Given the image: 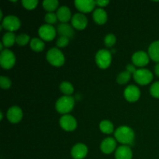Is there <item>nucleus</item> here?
<instances>
[{
	"instance_id": "ddd939ff",
	"label": "nucleus",
	"mask_w": 159,
	"mask_h": 159,
	"mask_svg": "<svg viewBox=\"0 0 159 159\" xmlns=\"http://www.w3.org/2000/svg\"><path fill=\"white\" fill-rule=\"evenodd\" d=\"M23 111L17 106H13V107H10L6 114L8 120L12 124H17L20 122L23 118Z\"/></svg>"
},
{
	"instance_id": "9b49d317",
	"label": "nucleus",
	"mask_w": 159,
	"mask_h": 159,
	"mask_svg": "<svg viewBox=\"0 0 159 159\" xmlns=\"http://www.w3.org/2000/svg\"><path fill=\"white\" fill-rule=\"evenodd\" d=\"M124 97L128 102H134L140 99L141 96V91L139 88L136 85H130L127 86L124 90Z\"/></svg>"
},
{
	"instance_id": "aec40b11",
	"label": "nucleus",
	"mask_w": 159,
	"mask_h": 159,
	"mask_svg": "<svg viewBox=\"0 0 159 159\" xmlns=\"http://www.w3.org/2000/svg\"><path fill=\"white\" fill-rule=\"evenodd\" d=\"M93 18L98 25H103L107 21V13L103 9L99 8L93 12Z\"/></svg>"
},
{
	"instance_id": "c9c22d12",
	"label": "nucleus",
	"mask_w": 159,
	"mask_h": 159,
	"mask_svg": "<svg viewBox=\"0 0 159 159\" xmlns=\"http://www.w3.org/2000/svg\"><path fill=\"white\" fill-rule=\"evenodd\" d=\"M126 71H127L128 72H130V74H134L135 71H137V69L135 68V65H130V64H129V65H127V70Z\"/></svg>"
},
{
	"instance_id": "a211bd4d",
	"label": "nucleus",
	"mask_w": 159,
	"mask_h": 159,
	"mask_svg": "<svg viewBox=\"0 0 159 159\" xmlns=\"http://www.w3.org/2000/svg\"><path fill=\"white\" fill-rule=\"evenodd\" d=\"M133 153L130 148L127 145H122L116 148L115 153L116 159H132Z\"/></svg>"
},
{
	"instance_id": "72a5a7b5",
	"label": "nucleus",
	"mask_w": 159,
	"mask_h": 159,
	"mask_svg": "<svg viewBox=\"0 0 159 159\" xmlns=\"http://www.w3.org/2000/svg\"><path fill=\"white\" fill-rule=\"evenodd\" d=\"M69 40L68 37H60L57 40V46L58 48H65L66 46H68V43H69Z\"/></svg>"
},
{
	"instance_id": "1a4fd4ad",
	"label": "nucleus",
	"mask_w": 159,
	"mask_h": 159,
	"mask_svg": "<svg viewBox=\"0 0 159 159\" xmlns=\"http://www.w3.org/2000/svg\"><path fill=\"white\" fill-rule=\"evenodd\" d=\"M61 127L65 131H73L77 127V121L71 115L66 114L61 117L59 120Z\"/></svg>"
},
{
	"instance_id": "2eb2a0df",
	"label": "nucleus",
	"mask_w": 159,
	"mask_h": 159,
	"mask_svg": "<svg viewBox=\"0 0 159 159\" xmlns=\"http://www.w3.org/2000/svg\"><path fill=\"white\" fill-rule=\"evenodd\" d=\"M71 156L74 159H83L88 154V148L82 143H79L71 148Z\"/></svg>"
},
{
	"instance_id": "473e14b6",
	"label": "nucleus",
	"mask_w": 159,
	"mask_h": 159,
	"mask_svg": "<svg viewBox=\"0 0 159 159\" xmlns=\"http://www.w3.org/2000/svg\"><path fill=\"white\" fill-rule=\"evenodd\" d=\"M150 93L153 97L159 99V82H156L151 86Z\"/></svg>"
},
{
	"instance_id": "0eeeda50",
	"label": "nucleus",
	"mask_w": 159,
	"mask_h": 159,
	"mask_svg": "<svg viewBox=\"0 0 159 159\" xmlns=\"http://www.w3.org/2000/svg\"><path fill=\"white\" fill-rule=\"evenodd\" d=\"M20 20L18 17L15 16H7L5 17L2 21L1 24V29L4 28L9 32H12V31H16L19 30L20 27Z\"/></svg>"
},
{
	"instance_id": "393cba45",
	"label": "nucleus",
	"mask_w": 159,
	"mask_h": 159,
	"mask_svg": "<svg viewBox=\"0 0 159 159\" xmlns=\"http://www.w3.org/2000/svg\"><path fill=\"white\" fill-rule=\"evenodd\" d=\"M59 2L57 0H45L43 2V8L48 12H52L57 9Z\"/></svg>"
},
{
	"instance_id": "423d86ee",
	"label": "nucleus",
	"mask_w": 159,
	"mask_h": 159,
	"mask_svg": "<svg viewBox=\"0 0 159 159\" xmlns=\"http://www.w3.org/2000/svg\"><path fill=\"white\" fill-rule=\"evenodd\" d=\"M134 79L138 84L141 85H148L153 80V74L148 69H138L134 74Z\"/></svg>"
},
{
	"instance_id": "4468645a",
	"label": "nucleus",
	"mask_w": 159,
	"mask_h": 159,
	"mask_svg": "<svg viewBox=\"0 0 159 159\" xmlns=\"http://www.w3.org/2000/svg\"><path fill=\"white\" fill-rule=\"evenodd\" d=\"M149 57L144 51H137L132 56V62L137 67H144L149 63Z\"/></svg>"
},
{
	"instance_id": "cd10ccee",
	"label": "nucleus",
	"mask_w": 159,
	"mask_h": 159,
	"mask_svg": "<svg viewBox=\"0 0 159 159\" xmlns=\"http://www.w3.org/2000/svg\"><path fill=\"white\" fill-rule=\"evenodd\" d=\"M16 43L20 45V46H25L27 43H30V38L29 35H27V34H21L16 37Z\"/></svg>"
},
{
	"instance_id": "20e7f679",
	"label": "nucleus",
	"mask_w": 159,
	"mask_h": 159,
	"mask_svg": "<svg viewBox=\"0 0 159 159\" xmlns=\"http://www.w3.org/2000/svg\"><path fill=\"white\" fill-rule=\"evenodd\" d=\"M96 62L101 69H106L109 68L112 62V54L108 50L101 49L96 53Z\"/></svg>"
},
{
	"instance_id": "bb28decb",
	"label": "nucleus",
	"mask_w": 159,
	"mask_h": 159,
	"mask_svg": "<svg viewBox=\"0 0 159 159\" xmlns=\"http://www.w3.org/2000/svg\"><path fill=\"white\" fill-rule=\"evenodd\" d=\"M130 76H131V74L127 71H122L118 75L117 78H116V82L120 85H124L129 82V80L130 79Z\"/></svg>"
},
{
	"instance_id": "39448f33",
	"label": "nucleus",
	"mask_w": 159,
	"mask_h": 159,
	"mask_svg": "<svg viewBox=\"0 0 159 159\" xmlns=\"http://www.w3.org/2000/svg\"><path fill=\"white\" fill-rule=\"evenodd\" d=\"M16 57L13 52L10 50H3L0 54V65L2 68L6 70L11 69L15 65Z\"/></svg>"
},
{
	"instance_id": "f8f14e48",
	"label": "nucleus",
	"mask_w": 159,
	"mask_h": 159,
	"mask_svg": "<svg viewBox=\"0 0 159 159\" xmlns=\"http://www.w3.org/2000/svg\"><path fill=\"white\" fill-rule=\"evenodd\" d=\"M71 25L73 27L79 30H82L86 28L88 25V20L84 14L76 13L71 18Z\"/></svg>"
},
{
	"instance_id": "9d476101",
	"label": "nucleus",
	"mask_w": 159,
	"mask_h": 159,
	"mask_svg": "<svg viewBox=\"0 0 159 159\" xmlns=\"http://www.w3.org/2000/svg\"><path fill=\"white\" fill-rule=\"evenodd\" d=\"M74 3L76 9L82 14L91 12L96 6V1L92 0H76Z\"/></svg>"
},
{
	"instance_id": "7c9ffc66",
	"label": "nucleus",
	"mask_w": 159,
	"mask_h": 159,
	"mask_svg": "<svg viewBox=\"0 0 159 159\" xmlns=\"http://www.w3.org/2000/svg\"><path fill=\"white\" fill-rule=\"evenodd\" d=\"M44 20L45 22L47 23V24H49V25H52L53 24H55L57 23V14L54 13V12H48V13L45 15L44 17Z\"/></svg>"
},
{
	"instance_id": "7ed1b4c3",
	"label": "nucleus",
	"mask_w": 159,
	"mask_h": 159,
	"mask_svg": "<svg viewBox=\"0 0 159 159\" xmlns=\"http://www.w3.org/2000/svg\"><path fill=\"white\" fill-rule=\"evenodd\" d=\"M47 60L54 67H61L65 64V58L64 54L58 48H53L47 53Z\"/></svg>"
},
{
	"instance_id": "f704fd0d",
	"label": "nucleus",
	"mask_w": 159,
	"mask_h": 159,
	"mask_svg": "<svg viewBox=\"0 0 159 159\" xmlns=\"http://www.w3.org/2000/svg\"><path fill=\"white\" fill-rule=\"evenodd\" d=\"M96 2L98 6H99V7L101 8H103L106 7V6L110 3V2H109L108 0H99V1H96Z\"/></svg>"
},
{
	"instance_id": "4c0bfd02",
	"label": "nucleus",
	"mask_w": 159,
	"mask_h": 159,
	"mask_svg": "<svg viewBox=\"0 0 159 159\" xmlns=\"http://www.w3.org/2000/svg\"><path fill=\"white\" fill-rule=\"evenodd\" d=\"M1 113V118H0V120H2L3 119V113H2V112H1V113Z\"/></svg>"
},
{
	"instance_id": "c756f323",
	"label": "nucleus",
	"mask_w": 159,
	"mask_h": 159,
	"mask_svg": "<svg viewBox=\"0 0 159 159\" xmlns=\"http://www.w3.org/2000/svg\"><path fill=\"white\" fill-rule=\"evenodd\" d=\"M22 5L25 9H28V10H33L38 5V1L37 0H23Z\"/></svg>"
},
{
	"instance_id": "6ab92c4d",
	"label": "nucleus",
	"mask_w": 159,
	"mask_h": 159,
	"mask_svg": "<svg viewBox=\"0 0 159 159\" xmlns=\"http://www.w3.org/2000/svg\"><path fill=\"white\" fill-rule=\"evenodd\" d=\"M57 20L61 23H67L72 17H71V10L69 8L67 7L66 6H62L57 9Z\"/></svg>"
},
{
	"instance_id": "412c9836",
	"label": "nucleus",
	"mask_w": 159,
	"mask_h": 159,
	"mask_svg": "<svg viewBox=\"0 0 159 159\" xmlns=\"http://www.w3.org/2000/svg\"><path fill=\"white\" fill-rule=\"evenodd\" d=\"M148 55L152 61L159 63V40L151 43L148 48Z\"/></svg>"
},
{
	"instance_id": "c85d7f7f",
	"label": "nucleus",
	"mask_w": 159,
	"mask_h": 159,
	"mask_svg": "<svg viewBox=\"0 0 159 159\" xmlns=\"http://www.w3.org/2000/svg\"><path fill=\"white\" fill-rule=\"evenodd\" d=\"M116 42V37H115L114 34H107L104 38V44L107 47V48H112L114 46L115 43Z\"/></svg>"
},
{
	"instance_id": "f03ea898",
	"label": "nucleus",
	"mask_w": 159,
	"mask_h": 159,
	"mask_svg": "<svg viewBox=\"0 0 159 159\" xmlns=\"http://www.w3.org/2000/svg\"><path fill=\"white\" fill-rule=\"evenodd\" d=\"M75 107V99L71 96H64L56 102V110L61 114H68Z\"/></svg>"
},
{
	"instance_id": "f3484780",
	"label": "nucleus",
	"mask_w": 159,
	"mask_h": 159,
	"mask_svg": "<svg viewBox=\"0 0 159 159\" xmlns=\"http://www.w3.org/2000/svg\"><path fill=\"white\" fill-rule=\"evenodd\" d=\"M57 32L60 34V37H68V39L73 38L75 35V31L73 26H70L68 23H61L57 26Z\"/></svg>"
},
{
	"instance_id": "6e6552de",
	"label": "nucleus",
	"mask_w": 159,
	"mask_h": 159,
	"mask_svg": "<svg viewBox=\"0 0 159 159\" xmlns=\"http://www.w3.org/2000/svg\"><path fill=\"white\" fill-rule=\"evenodd\" d=\"M57 30L52 25L43 24L40 27L38 30V34L40 39L45 41H51L56 37Z\"/></svg>"
},
{
	"instance_id": "e433bc0d",
	"label": "nucleus",
	"mask_w": 159,
	"mask_h": 159,
	"mask_svg": "<svg viewBox=\"0 0 159 159\" xmlns=\"http://www.w3.org/2000/svg\"><path fill=\"white\" fill-rule=\"evenodd\" d=\"M155 73L158 77H159V63L155 66Z\"/></svg>"
},
{
	"instance_id": "4be33fe9",
	"label": "nucleus",
	"mask_w": 159,
	"mask_h": 159,
	"mask_svg": "<svg viewBox=\"0 0 159 159\" xmlns=\"http://www.w3.org/2000/svg\"><path fill=\"white\" fill-rule=\"evenodd\" d=\"M30 48L35 52H41L45 48V44L43 43V40L40 38H33L30 40Z\"/></svg>"
},
{
	"instance_id": "a878e982",
	"label": "nucleus",
	"mask_w": 159,
	"mask_h": 159,
	"mask_svg": "<svg viewBox=\"0 0 159 159\" xmlns=\"http://www.w3.org/2000/svg\"><path fill=\"white\" fill-rule=\"evenodd\" d=\"M60 90L65 96H71L74 93V87L70 82H63L60 85Z\"/></svg>"
},
{
	"instance_id": "5701e85b",
	"label": "nucleus",
	"mask_w": 159,
	"mask_h": 159,
	"mask_svg": "<svg viewBox=\"0 0 159 159\" xmlns=\"http://www.w3.org/2000/svg\"><path fill=\"white\" fill-rule=\"evenodd\" d=\"M16 37L14 33L6 32L3 35L2 43H3V45L6 48H9V47H12L16 43Z\"/></svg>"
},
{
	"instance_id": "dca6fc26",
	"label": "nucleus",
	"mask_w": 159,
	"mask_h": 159,
	"mask_svg": "<svg viewBox=\"0 0 159 159\" xmlns=\"http://www.w3.org/2000/svg\"><path fill=\"white\" fill-rule=\"evenodd\" d=\"M116 140L113 138H107L102 141L100 144V149L104 154H111L116 150Z\"/></svg>"
},
{
	"instance_id": "b1692460",
	"label": "nucleus",
	"mask_w": 159,
	"mask_h": 159,
	"mask_svg": "<svg viewBox=\"0 0 159 159\" xmlns=\"http://www.w3.org/2000/svg\"><path fill=\"white\" fill-rule=\"evenodd\" d=\"M99 129L102 133L106 134H110L114 130L113 123L110 122V120H102L99 124Z\"/></svg>"
},
{
	"instance_id": "2f4dec72",
	"label": "nucleus",
	"mask_w": 159,
	"mask_h": 159,
	"mask_svg": "<svg viewBox=\"0 0 159 159\" xmlns=\"http://www.w3.org/2000/svg\"><path fill=\"white\" fill-rule=\"evenodd\" d=\"M12 85V82H11L10 79L7 77H5V76H1L0 78V85H1V88L3 89H9L11 87Z\"/></svg>"
},
{
	"instance_id": "f257e3e1",
	"label": "nucleus",
	"mask_w": 159,
	"mask_h": 159,
	"mask_svg": "<svg viewBox=\"0 0 159 159\" xmlns=\"http://www.w3.org/2000/svg\"><path fill=\"white\" fill-rule=\"evenodd\" d=\"M134 132L130 127L127 126L120 127L115 130L114 137L116 141L124 145L131 144L134 141Z\"/></svg>"
}]
</instances>
